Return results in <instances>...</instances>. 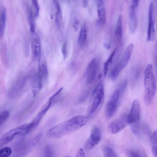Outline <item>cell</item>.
<instances>
[{"mask_svg": "<svg viewBox=\"0 0 157 157\" xmlns=\"http://www.w3.org/2000/svg\"><path fill=\"white\" fill-rule=\"evenodd\" d=\"M37 75L43 84L46 82L48 78V70L45 59L40 56L39 57L38 70Z\"/></svg>", "mask_w": 157, "mask_h": 157, "instance_id": "12", "label": "cell"}, {"mask_svg": "<svg viewBox=\"0 0 157 157\" xmlns=\"http://www.w3.org/2000/svg\"><path fill=\"white\" fill-rule=\"evenodd\" d=\"M10 113L8 110H4L0 113V126L8 118Z\"/></svg>", "mask_w": 157, "mask_h": 157, "instance_id": "28", "label": "cell"}, {"mask_svg": "<svg viewBox=\"0 0 157 157\" xmlns=\"http://www.w3.org/2000/svg\"><path fill=\"white\" fill-rule=\"evenodd\" d=\"M102 151L104 156L106 157H117V154L114 150L110 147L104 146L102 147Z\"/></svg>", "mask_w": 157, "mask_h": 157, "instance_id": "24", "label": "cell"}, {"mask_svg": "<svg viewBox=\"0 0 157 157\" xmlns=\"http://www.w3.org/2000/svg\"><path fill=\"white\" fill-rule=\"evenodd\" d=\"M114 36L116 39L120 42L122 39L123 31L122 27V17L121 15L118 17L115 27Z\"/></svg>", "mask_w": 157, "mask_h": 157, "instance_id": "16", "label": "cell"}, {"mask_svg": "<svg viewBox=\"0 0 157 157\" xmlns=\"http://www.w3.org/2000/svg\"><path fill=\"white\" fill-rule=\"evenodd\" d=\"M11 153V149L9 147H6L0 149V157H8Z\"/></svg>", "mask_w": 157, "mask_h": 157, "instance_id": "26", "label": "cell"}, {"mask_svg": "<svg viewBox=\"0 0 157 157\" xmlns=\"http://www.w3.org/2000/svg\"><path fill=\"white\" fill-rule=\"evenodd\" d=\"M104 46H105V48H107V49L109 48L110 47V45L106 43H105L104 44Z\"/></svg>", "mask_w": 157, "mask_h": 157, "instance_id": "39", "label": "cell"}, {"mask_svg": "<svg viewBox=\"0 0 157 157\" xmlns=\"http://www.w3.org/2000/svg\"><path fill=\"white\" fill-rule=\"evenodd\" d=\"M88 121V117L86 116H76L50 129L47 132V136L52 138H61L81 128L85 125Z\"/></svg>", "mask_w": 157, "mask_h": 157, "instance_id": "1", "label": "cell"}, {"mask_svg": "<svg viewBox=\"0 0 157 157\" xmlns=\"http://www.w3.org/2000/svg\"><path fill=\"white\" fill-rule=\"evenodd\" d=\"M76 156L77 157H82L85 156V155L84 151L82 148H80L78 150L76 154Z\"/></svg>", "mask_w": 157, "mask_h": 157, "instance_id": "33", "label": "cell"}, {"mask_svg": "<svg viewBox=\"0 0 157 157\" xmlns=\"http://www.w3.org/2000/svg\"><path fill=\"white\" fill-rule=\"evenodd\" d=\"M98 7L103 6V0H97Z\"/></svg>", "mask_w": 157, "mask_h": 157, "instance_id": "37", "label": "cell"}, {"mask_svg": "<svg viewBox=\"0 0 157 157\" xmlns=\"http://www.w3.org/2000/svg\"><path fill=\"white\" fill-rule=\"evenodd\" d=\"M136 8L131 6L129 19V30L131 33H134L136 28L137 19L136 13Z\"/></svg>", "mask_w": 157, "mask_h": 157, "instance_id": "14", "label": "cell"}, {"mask_svg": "<svg viewBox=\"0 0 157 157\" xmlns=\"http://www.w3.org/2000/svg\"><path fill=\"white\" fill-rule=\"evenodd\" d=\"M120 95V90L119 89L116 90L108 101L105 111L107 118H111L116 113L117 108Z\"/></svg>", "mask_w": 157, "mask_h": 157, "instance_id": "8", "label": "cell"}, {"mask_svg": "<svg viewBox=\"0 0 157 157\" xmlns=\"http://www.w3.org/2000/svg\"><path fill=\"white\" fill-rule=\"evenodd\" d=\"M88 3V0H82V5L83 7L85 8L86 7Z\"/></svg>", "mask_w": 157, "mask_h": 157, "instance_id": "38", "label": "cell"}, {"mask_svg": "<svg viewBox=\"0 0 157 157\" xmlns=\"http://www.w3.org/2000/svg\"><path fill=\"white\" fill-rule=\"evenodd\" d=\"M144 101L147 105L152 103L156 90V85L152 65L148 64L144 73Z\"/></svg>", "mask_w": 157, "mask_h": 157, "instance_id": "2", "label": "cell"}, {"mask_svg": "<svg viewBox=\"0 0 157 157\" xmlns=\"http://www.w3.org/2000/svg\"><path fill=\"white\" fill-rule=\"evenodd\" d=\"M72 27L74 31L77 32L79 28V22L78 20L75 19L73 23Z\"/></svg>", "mask_w": 157, "mask_h": 157, "instance_id": "31", "label": "cell"}, {"mask_svg": "<svg viewBox=\"0 0 157 157\" xmlns=\"http://www.w3.org/2000/svg\"><path fill=\"white\" fill-rule=\"evenodd\" d=\"M62 53L64 60L66 59L67 56V44L66 42H65L62 48Z\"/></svg>", "mask_w": 157, "mask_h": 157, "instance_id": "29", "label": "cell"}, {"mask_svg": "<svg viewBox=\"0 0 157 157\" xmlns=\"http://www.w3.org/2000/svg\"><path fill=\"white\" fill-rule=\"evenodd\" d=\"M132 44H129L125 48L120 60L116 64L110 74L111 79L114 81L122 70L127 66L132 54L134 49Z\"/></svg>", "mask_w": 157, "mask_h": 157, "instance_id": "5", "label": "cell"}, {"mask_svg": "<svg viewBox=\"0 0 157 157\" xmlns=\"http://www.w3.org/2000/svg\"><path fill=\"white\" fill-rule=\"evenodd\" d=\"M87 39V28L86 24L82 25L78 37V42L79 44L82 46L86 43Z\"/></svg>", "mask_w": 157, "mask_h": 157, "instance_id": "19", "label": "cell"}, {"mask_svg": "<svg viewBox=\"0 0 157 157\" xmlns=\"http://www.w3.org/2000/svg\"><path fill=\"white\" fill-rule=\"evenodd\" d=\"M128 114L122 115L109 124L107 128V132L110 134H114L120 132L128 124Z\"/></svg>", "mask_w": 157, "mask_h": 157, "instance_id": "7", "label": "cell"}, {"mask_svg": "<svg viewBox=\"0 0 157 157\" xmlns=\"http://www.w3.org/2000/svg\"><path fill=\"white\" fill-rule=\"evenodd\" d=\"M56 9L55 21L59 27L61 25L62 19V13L60 5L57 0H53Z\"/></svg>", "mask_w": 157, "mask_h": 157, "instance_id": "17", "label": "cell"}, {"mask_svg": "<svg viewBox=\"0 0 157 157\" xmlns=\"http://www.w3.org/2000/svg\"><path fill=\"white\" fill-rule=\"evenodd\" d=\"M152 153L155 157L157 156V145H153L151 148Z\"/></svg>", "mask_w": 157, "mask_h": 157, "instance_id": "34", "label": "cell"}, {"mask_svg": "<svg viewBox=\"0 0 157 157\" xmlns=\"http://www.w3.org/2000/svg\"><path fill=\"white\" fill-rule=\"evenodd\" d=\"M117 50V48H115L113 50L111 53L108 59L104 64L102 73L104 76H105L107 75L108 71L112 64L113 59Z\"/></svg>", "mask_w": 157, "mask_h": 157, "instance_id": "21", "label": "cell"}, {"mask_svg": "<svg viewBox=\"0 0 157 157\" xmlns=\"http://www.w3.org/2000/svg\"><path fill=\"white\" fill-rule=\"evenodd\" d=\"M96 58L93 59L88 64L86 71V82L92 83L94 81L97 71L98 61Z\"/></svg>", "mask_w": 157, "mask_h": 157, "instance_id": "11", "label": "cell"}, {"mask_svg": "<svg viewBox=\"0 0 157 157\" xmlns=\"http://www.w3.org/2000/svg\"><path fill=\"white\" fill-rule=\"evenodd\" d=\"M52 100L50 98L43 106L40 111L30 123L35 129L39 124L40 121L50 107Z\"/></svg>", "mask_w": 157, "mask_h": 157, "instance_id": "13", "label": "cell"}, {"mask_svg": "<svg viewBox=\"0 0 157 157\" xmlns=\"http://www.w3.org/2000/svg\"><path fill=\"white\" fill-rule=\"evenodd\" d=\"M63 89V87H61L54 94L51 96L50 98L52 100L55 97L58 95L62 91Z\"/></svg>", "mask_w": 157, "mask_h": 157, "instance_id": "36", "label": "cell"}, {"mask_svg": "<svg viewBox=\"0 0 157 157\" xmlns=\"http://www.w3.org/2000/svg\"><path fill=\"white\" fill-rule=\"evenodd\" d=\"M151 140L153 145H157V131H155L151 137Z\"/></svg>", "mask_w": 157, "mask_h": 157, "instance_id": "32", "label": "cell"}, {"mask_svg": "<svg viewBox=\"0 0 157 157\" xmlns=\"http://www.w3.org/2000/svg\"><path fill=\"white\" fill-rule=\"evenodd\" d=\"M43 83L37 74L33 78L32 81V91L33 96L35 97L42 87Z\"/></svg>", "mask_w": 157, "mask_h": 157, "instance_id": "15", "label": "cell"}, {"mask_svg": "<svg viewBox=\"0 0 157 157\" xmlns=\"http://www.w3.org/2000/svg\"><path fill=\"white\" fill-rule=\"evenodd\" d=\"M140 104L136 99L133 101L129 114L128 115V123L133 132L139 135L140 132Z\"/></svg>", "mask_w": 157, "mask_h": 157, "instance_id": "4", "label": "cell"}, {"mask_svg": "<svg viewBox=\"0 0 157 157\" xmlns=\"http://www.w3.org/2000/svg\"><path fill=\"white\" fill-rule=\"evenodd\" d=\"M6 19V11L4 8L0 13V38L3 35Z\"/></svg>", "mask_w": 157, "mask_h": 157, "instance_id": "22", "label": "cell"}, {"mask_svg": "<svg viewBox=\"0 0 157 157\" xmlns=\"http://www.w3.org/2000/svg\"><path fill=\"white\" fill-rule=\"evenodd\" d=\"M139 0H132L131 6L136 8L139 4Z\"/></svg>", "mask_w": 157, "mask_h": 157, "instance_id": "35", "label": "cell"}, {"mask_svg": "<svg viewBox=\"0 0 157 157\" xmlns=\"http://www.w3.org/2000/svg\"><path fill=\"white\" fill-rule=\"evenodd\" d=\"M26 11L28 20L30 25V30L31 33H34L35 25L32 11L28 6H26Z\"/></svg>", "mask_w": 157, "mask_h": 157, "instance_id": "18", "label": "cell"}, {"mask_svg": "<svg viewBox=\"0 0 157 157\" xmlns=\"http://www.w3.org/2000/svg\"><path fill=\"white\" fill-rule=\"evenodd\" d=\"M105 99L104 85L98 83L94 89L91 95L89 114L92 115L100 111Z\"/></svg>", "mask_w": 157, "mask_h": 157, "instance_id": "3", "label": "cell"}, {"mask_svg": "<svg viewBox=\"0 0 157 157\" xmlns=\"http://www.w3.org/2000/svg\"><path fill=\"white\" fill-rule=\"evenodd\" d=\"M33 7L34 10V17H37L39 13L40 6L38 0H32Z\"/></svg>", "mask_w": 157, "mask_h": 157, "instance_id": "27", "label": "cell"}, {"mask_svg": "<svg viewBox=\"0 0 157 157\" xmlns=\"http://www.w3.org/2000/svg\"><path fill=\"white\" fill-rule=\"evenodd\" d=\"M128 156L131 157H147L145 152L140 149H132L128 150L127 152Z\"/></svg>", "mask_w": 157, "mask_h": 157, "instance_id": "23", "label": "cell"}, {"mask_svg": "<svg viewBox=\"0 0 157 157\" xmlns=\"http://www.w3.org/2000/svg\"><path fill=\"white\" fill-rule=\"evenodd\" d=\"M29 123L18 126L8 131L0 138V147L11 141L16 136L25 135L31 132Z\"/></svg>", "mask_w": 157, "mask_h": 157, "instance_id": "6", "label": "cell"}, {"mask_svg": "<svg viewBox=\"0 0 157 157\" xmlns=\"http://www.w3.org/2000/svg\"><path fill=\"white\" fill-rule=\"evenodd\" d=\"M31 47L32 52L33 55L36 57H38L40 56L41 43L39 39H34L32 42Z\"/></svg>", "mask_w": 157, "mask_h": 157, "instance_id": "20", "label": "cell"}, {"mask_svg": "<svg viewBox=\"0 0 157 157\" xmlns=\"http://www.w3.org/2000/svg\"><path fill=\"white\" fill-rule=\"evenodd\" d=\"M52 151L51 148L49 146L46 147L45 149V156H52Z\"/></svg>", "mask_w": 157, "mask_h": 157, "instance_id": "30", "label": "cell"}, {"mask_svg": "<svg viewBox=\"0 0 157 157\" xmlns=\"http://www.w3.org/2000/svg\"><path fill=\"white\" fill-rule=\"evenodd\" d=\"M154 4L151 2L150 3L148 9V25L147 31V41L151 42L155 38V30L153 19Z\"/></svg>", "mask_w": 157, "mask_h": 157, "instance_id": "10", "label": "cell"}, {"mask_svg": "<svg viewBox=\"0 0 157 157\" xmlns=\"http://www.w3.org/2000/svg\"><path fill=\"white\" fill-rule=\"evenodd\" d=\"M98 15L102 24L105 22V10L103 6L98 7Z\"/></svg>", "mask_w": 157, "mask_h": 157, "instance_id": "25", "label": "cell"}, {"mask_svg": "<svg viewBox=\"0 0 157 157\" xmlns=\"http://www.w3.org/2000/svg\"><path fill=\"white\" fill-rule=\"evenodd\" d=\"M101 137V132L99 128L97 127H94L90 136L85 143L84 149L86 151H90L94 149L99 143Z\"/></svg>", "mask_w": 157, "mask_h": 157, "instance_id": "9", "label": "cell"}]
</instances>
